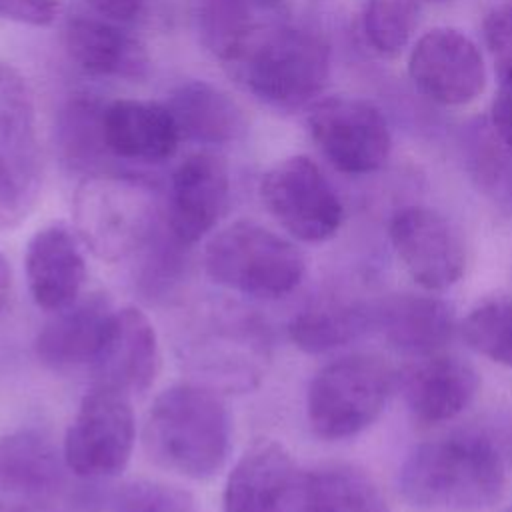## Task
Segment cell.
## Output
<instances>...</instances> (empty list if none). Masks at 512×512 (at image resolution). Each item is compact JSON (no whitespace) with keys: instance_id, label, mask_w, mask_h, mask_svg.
Instances as JSON below:
<instances>
[{"instance_id":"1","label":"cell","mask_w":512,"mask_h":512,"mask_svg":"<svg viewBox=\"0 0 512 512\" xmlns=\"http://www.w3.org/2000/svg\"><path fill=\"white\" fill-rule=\"evenodd\" d=\"M142 444L166 472L190 480L216 476L230 448V416L220 392L194 380L162 390L146 412Z\"/></svg>"},{"instance_id":"2","label":"cell","mask_w":512,"mask_h":512,"mask_svg":"<svg viewBox=\"0 0 512 512\" xmlns=\"http://www.w3.org/2000/svg\"><path fill=\"white\" fill-rule=\"evenodd\" d=\"M176 348L194 382L220 394L258 388L272 358V338L262 318L224 300L196 306L180 330Z\"/></svg>"},{"instance_id":"3","label":"cell","mask_w":512,"mask_h":512,"mask_svg":"<svg viewBox=\"0 0 512 512\" xmlns=\"http://www.w3.org/2000/svg\"><path fill=\"white\" fill-rule=\"evenodd\" d=\"M506 468L484 436L454 434L416 446L400 468L402 496L422 510L478 512L504 492Z\"/></svg>"},{"instance_id":"4","label":"cell","mask_w":512,"mask_h":512,"mask_svg":"<svg viewBox=\"0 0 512 512\" xmlns=\"http://www.w3.org/2000/svg\"><path fill=\"white\" fill-rule=\"evenodd\" d=\"M228 68L258 100L296 110L324 90L330 50L316 32L302 26H256Z\"/></svg>"},{"instance_id":"5","label":"cell","mask_w":512,"mask_h":512,"mask_svg":"<svg viewBox=\"0 0 512 512\" xmlns=\"http://www.w3.org/2000/svg\"><path fill=\"white\" fill-rule=\"evenodd\" d=\"M74 226L80 242L104 262L144 250L160 232L152 192L110 174H90L82 182L74 198Z\"/></svg>"},{"instance_id":"6","label":"cell","mask_w":512,"mask_h":512,"mask_svg":"<svg viewBox=\"0 0 512 512\" xmlns=\"http://www.w3.org/2000/svg\"><path fill=\"white\" fill-rule=\"evenodd\" d=\"M398 388L394 368L372 354H352L322 366L306 394V416L316 436H358L384 412Z\"/></svg>"},{"instance_id":"7","label":"cell","mask_w":512,"mask_h":512,"mask_svg":"<svg viewBox=\"0 0 512 512\" xmlns=\"http://www.w3.org/2000/svg\"><path fill=\"white\" fill-rule=\"evenodd\" d=\"M44 182L34 94L22 72L0 60V230L20 226Z\"/></svg>"},{"instance_id":"8","label":"cell","mask_w":512,"mask_h":512,"mask_svg":"<svg viewBox=\"0 0 512 512\" xmlns=\"http://www.w3.org/2000/svg\"><path fill=\"white\" fill-rule=\"evenodd\" d=\"M206 274L220 286L256 298H282L302 280V252L276 232L240 220L210 238Z\"/></svg>"},{"instance_id":"9","label":"cell","mask_w":512,"mask_h":512,"mask_svg":"<svg viewBox=\"0 0 512 512\" xmlns=\"http://www.w3.org/2000/svg\"><path fill=\"white\" fill-rule=\"evenodd\" d=\"M136 418L130 394L94 384L84 398L64 436V464L84 480L118 476L134 448Z\"/></svg>"},{"instance_id":"10","label":"cell","mask_w":512,"mask_h":512,"mask_svg":"<svg viewBox=\"0 0 512 512\" xmlns=\"http://www.w3.org/2000/svg\"><path fill=\"white\" fill-rule=\"evenodd\" d=\"M260 196L274 220L302 242H324L340 230L342 202L308 156L296 154L276 162L262 176Z\"/></svg>"},{"instance_id":"11","label":"cell","mask_w":512,"mask_h":512,"mask_svg":"<svg viewBox=\"0 0 512 512\" xmlns=\"http://www.w3.org/2000/svg\"><path fill=\"white\" fill-rule=\"evenodd\" d=\"M308 128L324 158L344 174L380 170L392 150V134L384 114L354 96L318 100L308 114Z\"/></svg>"},{"instance_id":"12","label":"cell","mask_w":512,"mask_h":512,"mask_svg":"<svg viewBox=\"0 0 512 512\" xmlns=\"http://www.w3.org/2000/svg\"><path fill=\"white\" fill-rule=\"evenodd\" d=\"M388 236L410 278L426 292L454 286L466 268V244L458 226L428 206H404L394 212Z\"/></svg>"},{"instance_id":"13","label":"cell","mask_w":512,"mask_h":512,"mask_svg":"<svg viewBox=\"0 0 512 512\" xmlns=\"http://www.w3.org/2000/svg\"><path fill=\"white\" fill-rule=\"evenodd\" d=\"M408 74L422 96L442 106L468 104L486 86V66L476 42L448 26L432 28L414 42Z\"/></svg>"},{"instance_id":"14","label":"cell","mask_w":512,"mask_h":512,"mask_svg":"<svg viewBox=\"0 0 512 512\" xmlns=\"http://www.w3.org/2000/svg\"><path fill=\"white\" fill-rule=\"evenodd\" d=\"M230 174L222 156L202 150L186 156L170 178L166 228L182 244L204 238L226 214Z\"/></svg>"},{"instance_id":"15","label":"cell","mask_w":512,"mask_h":512,"mask_svg":"<svg viewBox=\"0 0 512 512\" xmlns=\"http://www.w3.org/2000/svg\"><path fill=\"white\" fill-rule=\"evenodd\" d=\"M64 486L56 446L38 430L0 436V512H44Z\"/></svg>"},{"instance_id":"16","label":"cell","mask_w":512,"mask_h":512,"mask_svg":"<svg viewBox=\"0 0 512 512\" xmlns=\"http://www.w3.org/2000/svg\"><path fill=\"white\" fill-rule=\"evenodd\" d=\"M398 388L414 420L440 424L462 414L478 394L480 376L466 360L434 352L418 356L398 374Z\"/></svg>"},{"instance_id":"17","label":"cell","mask_w":512,"mask_h":512,"mask_svg":"<svg viewBox=\"0 0 512 512\" xmlns=\"http://www.w3.org/2000/svg\"><path fill=\"white\" fill-rule=\"evenodd\" d=\"M158 368L160 346L150 318L134 306L114 310L104 342L90 364L96 384L142 394L152 386Z\"/></svg>"},{"instance_id":"18","label":"cell","mask_w":512,"mask_h":512,"mask_svg":"<svg viewBox=\"0 0 512 512\" xmlns=\"http://www.w3.org/2000/svg\"><path fill=\"white\" fill-rule=\"evenodd\" d=\"M24 270L30 296L42 310L58 312L76 302L86 280L78 234L62 222L40 228L28 240Z\"/></svg>"},{"instance_id":"19","label":"cell","mask_w":512,"mask_h":512,"mask_svg":"<svg viewBox=\"0 0 512 512\" xmlns=\"http://www.w3.org/2000/svg\"><path fill=\"white\" fill-rule=\"evenodd\" d=\"M296 482V466L274 438H258L234 462L222 494L224 512H280Z\"/></svg>"},{"instance_id":"20","label":"cell","mask_w":512,"mask_h":512,"mask_svg":"<svg viewBox=\"0 0 512 512\" xmlns=\"http://www.w3.org/2000/svg\"><path fill=\"white\" fill-rule=\"evenodd\" d=\"M114 308L106 292L82 294L70 306L54 312L40 328L34 350L42 364L68 370L92 364L108 332Z\"/></svg>"},{"instance_id":"21","label":"cell","mask_w":512,"mask_h":512,"mask_svg":"<svg viewBox=\"0 0 512 512\" xmlns=\"http://www.w3.org/2000/svg\"><path fill=\"white\" fill-rule=\"evenodd\" d=\"M374 328L390 348L418 358L444 350L456 332V314L440 296L402 292L374 304Z\"/></svg>"},{"instance_id":"22","label":"cell","mask_w":512,"mask_h":512,"mask_svg":"<svg viewBox=\"0 0 512 512\" xmlns=\"http://www.w3.org/2000/svg\"><path fill=\"white\" fill-rule=\"evenodd\" d=\"M102 136L108 154L132 162L168 160L180 140L166 104L134 98L104 104Z\"/></svg>"},{"instance_id":"23","label":"cell","mask_w":512,"mask_h":512,"mask_svg":"<svg viewBox=\"0 0 512 512\" xmlns=\"http://www.w3.org/2000/svg\"><path fill=\"white\" fill-rule=\"evenodd\" d=\"M64 44L76 66L92 76L140 78L148 68L144 46L124 24L92 12L74 14L66 22Z\"/></svg>"},{"instance_id":"24","label":"cell","mask_w":512,"mask_h":512,"mask_svg":"<svg viewBox=\"0 0 512 512\" xmlns=\"http://www.w3.org/2000/svg\"><path fill=\"white\" fill-rule=\"evenodd\" d=\"M180 138L200 144H228L242 136L246 118L240 106L218 86L206 80H188L176 86L166 102Z\"/></svg>"},{"instance_id":"25","label":"cell","mask_w":512,"mask_h":512,"mask_svg":"<svg viewBox=\"0 0 512 512\" xmlns=\"http://www.w3.org/2000/svg\"><path fill=\"white\" fill-rule=\"evenodd\" d=\"M368 328H374V304L348 296H322L290 320L288 334L302 352L324 354L350 344Z\"/></svg>"},{"instance_id":"26","label":"cell","mask_w":512,"mask_h":512,"mask_svg":"<svg viewBox=\"0 0 512 512\" xmlns=\"http://www.w3.org/2000/svg\"><path fill=\"white\" fill-rule=\"evenodd\" d=\"M300 512H390L374 480L354 466H322L300 480Z\"/></svg>"},{"instance_id":"27","label":"cell","mask_w":512,"mask_h":512,"mask_svg":"<svg viewBox=\"0 0 512 512\" xmlns=\"http://www.w3.org/2000/svg\"><path fill=\"white\" fill-rule=\"evenodd\" d=\"M196 30L202 46L228 66L258 26L250 0H196Z\"/></svg>"},{"instance_id":"28","label":"cell","mask_w":512,"mask_h":512,"mask_svg":"<svg viewBox=\"0 0 512 512\" xmlns=\"http://www.w3.org/2000/svg\"><path fill=\"white\" fill-rule=\"evenodd\" d=\"M102 108L94 98L74 96L60 112L58 146L72 168H94L108 154L102 136Z\"/></svg>"},{"instance_id":"29","label":"cell","mask_w":512,"mask_h":512,"mask_svg":"<svg viewBox=\"0 0 512 512\" xmlns=\"http://www.w3.org/2000/svg\"><path fill=\"white\" fill-rule=\"evenodd\" d=\"M468 348L512 368V300L490 298L476 304L460 324Z\"/></svg>"},{"instance_id":"30","label":"cell","mask_w":512,"mask_h":512,"mask_svg":"<svg viewBox=\"0 0 512 512\" xmlns=\"http://www.w3.org/2000/svg\"><path fill=\"white\" fill-rule=\"evenodd\" d=\"M418 0H366L362 30L368 46L384 56H398L418 24Z\"/></svg>"},{"instance_id":"31","label":"cell","mask_w":512,"mask_h":512,"mask_svg":"<svg viewBox=\"0 0 512 512\" xmlns=\"http://www.w3.org/2000/svg\"><path fill=\"white\" fill-rule=\"evenodd\" d=\"M468 166L476 186L512 212V144L496 138L486 126L472 140Z\"/></svg>"},{"instance_id":"32","label":"cell","mask_w":512,"mask_h":512,"mask_svg":"<svg viewBox=\"0 0 512 512\" xmlns=\"http://www.w3.org/2000/svg\"><path fill=\"white\" fill-rule=\"evenodd\" d=\"M114 512H194V498L166 482L136 480L116 494Z\"/></svg>"},{"instance_id":"33","label":"cell","mask_w":512,"mask_h":512,"mask_svg":"<svg viewBox=\"0 0 512 512\" xmlns=\"http://www.w3.org/2000/svg\"><path fill=\"white\" fill-rule=\"evenodd\" d=\"M482 30L498 80L512 78V4L492 8L484 18Z\"/></svg>"},{"instance_id":"34","label":"cell","mask_w":512,"mask_h":512,"mask_svg":"<svg viewBox=\"0 0 512 512\" xmlns=\"http://www.w3.org/2000/svg\"><path fill=\"white\" fill-rule=\"evenodd\" d=\"M62 0H0V18L30 24L46 26L60 12Z\"/></svg>"},{"instance_id":"35","label":"cell","mask_w":512,"mask_h":512,"mask_svg":"<svg viewBox=\"0 0 512 512\" xmlns=\"http://www.w3.org/2000/svg\"><path fill=\"white\" fill-rule=\"evenodd\" d=\"M488 128L496 138L512 144V78L498 80V90L490 106Z\"/></svg>"},{"instance_id":"36","label":"cell","mask_w":512,"mask_h":512,"mask_svg":"<svg viewBox=\"0 0 512 512\" xmlns=\"http://www.w3.org/2000/svg\"><path fill=\"white\" fill-rule=\"evenodd\" d=\"M86 6L96 16L118 24H128L142 12L144 0H86Z\"/></svg>"},{"instance_id":"37","label":"cell","mask_w":512,"mask_h":512,"mask_svg":"<svg viewBox=\"0 0 512 512\" xmlns=\"http://www.w3.org/2000/svg\"><path fill=\"white\" fill-rule=\"evenodd\" d=\"M12 290V270L8 260L0 252V310L6 306Z\"/></svg>"},{"instance_id":"38","label":"cell","mask_w":512,"mask_h":512,"mask_svg":"<svg viewBox=\"0 0 512 512\" xmlns=\"http://www.w3.org/2000/svg\"><path fill=\"white\" fill-rule=\"evenodd\" d=\"M250 2H254V4H258V6H268V8H272V6H278L282 0H250Z\"/></svg>"},{"instance_id":"39","label":"cell","mask_w":512,"mask_h":512,"mask_svg":"<svg viewBox=\"0 0 512 512\" xmlns=\"http://www.w3.org/2000/svg\"><path fill=\"white\" fill-rule=\"evenodd\" d=\"M428 2H434V4H444V2H452V0H428Z\"/></svg>"},{"instance_id":"40","label":"cell","mask_w":512,"mask_h":512,"mask_svg":"<svg viewBox=\"0 0 512 512\" xmlns=\"http://www.w3.org/2000/svg\"><path fill=\"white\" fill-rule=\"evenodd\" d=\"M510 512H512V510H510Z\"/></svg>"}]
</instances>
